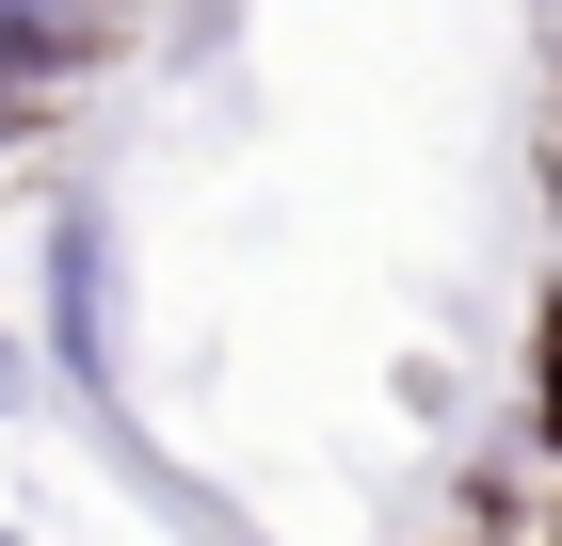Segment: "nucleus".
Returning <instances> with one entry per match:
<instances>
[{"label": "nucleus", "instance_id": "3", "mask_svg": "<svg viewBox=\"0 0 562 546\" xmlns=\"http://www.w3.org/2000/svg\"><path fill=\"white\" fill-rule=\"evenodd\" d=\"M0 546H16V531H0Z\"/></svg>", "mask_w": 562, "mask_h": 546}, {"label": "nucleus", "instance_id": "1", "mask_svg": "<svg viewBox=\"0 0 562 546\" xmlns=\"http://www.w3.org/2000/svg\"><path fill=\"white\" fill-rule=\"evenodd\" d=\"M48 370L81 419H130V337H113V225L97 210H48Z\"/></svg>", "mask_w": 562, "mask_h": 546}, {"label": "nucleus", "instance_id": "2", "mask_svg": "<svg viewBox=\"0 0 562 546\" xmlns=\"http://www.w3.org/2000/svg\"><path fill=\"white\" fill-rule=\"evenodd\" d=\"M0 419H16V354H0Z\"/></svg>", "mask_w": 562, "mask_h": 546}]
</instances>
